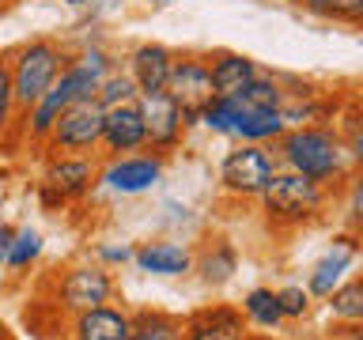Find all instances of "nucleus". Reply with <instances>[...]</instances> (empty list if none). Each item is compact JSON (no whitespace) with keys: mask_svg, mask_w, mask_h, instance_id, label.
Instances as JSON below:
<instances>
[{"mask_svg":"<svg viewBox=\"0 0 363 340\" xmlns=\"http://www.w3.org/2000/svg\"><path fill=\"white\" fill-rule=\"evenodd\" d=\"M242 110H280L284 106V79L277 76H254V79H246L242 87L231 95Z\"/></svg>","mask_w":363,"mask_h":340,"instance_id":"20","label":"nucleus"},{"mask_svg":"<svg viewBox=\"0 0 363 340\" xmlns=\"http://www.w3.org/2000/svg\"><path fill=\"white\" fill-rule=\"evenodd\" d=\"M242 340H269V336H261V333H246Z\"/></svg>","mask_w":363,"mask_h":340,"instance_id":"33","label":"nucleus"},{"mask_svg":"<svg viewBox=\"0 0 363 340\" xmlns=\"http://www.w3.org/2000/svg\"><path fill=\"white\" fill-rule=\"evenodd\" d=\"M68 64V53L61 42L53 38H34L23 42L16 53H8V76H11V98H16L19 121L45 91L53 87V79L61 76V68Z\"/></svg>","mask_w":363,"mask_h":340,"instance_id":"3","label":"nucleus"},{"mask_svg":"<svg viewBox=\"0 0 363 340\" xmlns=\"http://www.w3.org/2000/svg\"><path fill=\"white\" fill-rule=\"evenodd\" d=\"M208 72H212L216 95H235L246 79L257 76V61L246 53H216V57H208Z\"/></svg>","mask_w":363,"mask_h":340,"instance_id":"17","label":"nucleus"},{"mask_svg":"<svg viewBox=\"0 0 363 340\" xmlns=\"http://www.w3.org/2000/svg\"><path fill=\"white\" fill-rule=\"evenodd\" d=\"M65 4H72V8H84V4H91V0H65Z\"/></svg>","mask_w":363,"mask_h":340,"instance_id":"32","label":"nucleus"},{"mask_svg":"<svg viewBox=\"0 0 363 340\" xmlns=\"http://www.w3.org/2000/svg\"><path fill=\"white\" fill-rule=\"evenodd\" d=\"M238 110H242V106H238V102H235L231 95H212V98L201 106V118H197V121H204L212 132H223V136H231Z\"/></svg>","mask_w":363,"mask_h":340,"instance_id":"26","label":"nucleus"},{"mask_svg":"<svg viewBox=\"0 0 363 340\" xmlns=\"http://www.w3.org/2000/svg\"><path fill=\"white\" fill-rule=\"evenodd\" d=\"M246 336V317L235 306H204L182 322V340H242Z\"/></svg>","mask_w":363,"mask_h":340,"instance_id":"12","label":"nucleus"},{"mask_svg":"<svg viewBox=\"0 0 363 340\" xmlns=\"http://www.w3.org/2000/svg\"><path fill=\"white\" fill-rule=\"evenodd\" d=\"M129 257H133L129 246H121V249H102V261H129Z\"/></svg>","mask_w":363,"mask_h":340,"instance_id":"31","label":"nucleus"},{"mask_svg":"<svg viewBox=\"0 0 363 340\" xmlns=\"http://www.w3.org/2000/svg\"><path fill=\"white\" fill-rule=\"evenodd\" d=\"M38 254H42V234L34 231V227H19L16 234H11V246H8V265L4 268H11L16 276H23L34 261H38Z\"/></svg>","mask_w":363,"mask_h":340,"instance_id":"24","label":"nucleus"},{"mask_svg":"<svg viewBox=\"0 0 363 340\" xmlns=\"http://www.w3.org/2000/svg\"><path fill=\"white\" fill-rule=\"evenodd\" d=\"M356 234H340L333 238V246L325 249V257L318 261V265L311 268V276H306V295H318V299H325L329 291L337 288L340 280H345V272L356 265Z\"/></svg>","mask_w":363,"mask_h":340,"instance_id":"13","label":"nucleus"},{"mask_svg":"<svg viewBox=\"0 0 363 340\" xmlns=\"http://www.w3.org/2000/svg\"><path fill=\"white\" fill-rule=\"evenodd\" d=\"M99 166L91 155H53L42 174V204L45 208H61L65 200H79L95 186Z\"/></svg>","mask_w":363,"mask_h":340,"instance_id":"7","label":"nucleus"},{"mask_svg":"<svg viewBox=\"0 0 363 340\" xmlns=\"http://www.w3.org/2000/svg\"><path fill=\"white\" fill-rule=\"evenodd\" d=\"M235 268H238V254H235V246L227 242V238L208 242V246H204V254H201V261H197V272H201V280L208 283V288L227 283L235 276Z\"/></svg>","mask_w":363,"mask_h":340,"instance_id":"19","label":"nucleus"},{"mask_svg":"<svg viewBox=\"0 0 363 340\" xmlns=\"http://www.w3.org/2000/svg\"><path fill=\"white\" fill-rule=\"evenodd\" d=\"M19 121L16 98H11V76H8V57H0V144L11 132V125Z\"/></svg>","mask_w":363,"mask_h":340,"instance_id":"27","label":"nucleus"},{"mask_svg":"<svg viewBox=\"0 0 363 340\" xmlns=\"http://www.w3.org/2000/svg\"><path fill=\"white\" fill-rule=\"evenodd\" d=\"M170 61L174 53L159 42H144L129 53V76L140 95H159L167 87V76H170Z\"/></svg>","mask_w":363,"mask_h":340,"instance_id":"15","label":"nucleus"},{"mask_svg":"<svg viewBox=\"0 0 363 340\" xmlns=\"http://www.w3.org/2000/svg\"><path fill=\"white\" fill-rule=\"evenodd\" d=\"M163 178V155H118L99 170V181H106L113 193H144Z\"/></svg>","mask_w":363,"mask_h":340,"instance_id":"11","label":"nucleus"},{"mask_svg":"<svg viewBox=\"0 0 363 340\" xmlns=\"http://www.w3.org/2000/svg\"><path fill=\"white\" fill-rule=\"evenodd\" d=\"M277 155L269 152L265 144H242L235 147V152L223 155L220 163V186L223 193H231V197H257L261 189H265V181L277 174Z\"/></svg>","mask_w":363,"mask_h":340,"instance_id":"6","label":"nucleus"},{"mask_svg":"<svg viewBox=\"0 0 363 340\" xmlns=\"http://www.w3.org/2000/svg\"><path fill=\"white\" fill-rule=\"evenodd\" d=\"M99 147H102L110 159L129 155V152H140V147H144V118H140L136 98L102 110V140H99Z\"/></svg>","mask_w":363,"mask_h":340,"instance_id":"10","label":"nucleus"},{"mask_svg":"<svg viewBox=\"0 0 363 340\" xmlns=\"http://www.w3.org/2000/svg\"><path fill=\"white\" fill-rule=\"evenodd\" d=\"M133 314H125L121 306H91V310L72 314V340H129Z\"/></svg>","mask_w":363,"mask_h":340,"instance_id":"14","label":"nucleus"},{"mask_svg":"<svg viewBox=\"0 0 363 340\" xmlns=\"http://www.w3.org/2000/svg\"><path fill=\"white\" fill-rule=\"evenodd\" d=\"M133 257H136V265L144 272H152V276H186L189 265H193L189 249L178 246V242H147V246L136 249Z\"/></svg>","mask_w":363,"mask_h":340,"instance_id":"16","label":"nucleus"},{"mask_svg":"<svg viewBox=\"0 0 363 340\" xmlns=\"http://www.w3.org/2000/svg\"><path fill=\"white\" fill-rule=\"evenodd\" d=\"M277 306H280L284 317L299 322V317H306V310H311V295L303 288H284V291H277Z\"/></svg>","mask_w":363,"mask_h":340,"instance_id":"28","label":"nucleus"},{"mask_svg":"<svg viewBox=\"0 0 363 340\" xmlns=\"http://www.w3.org/2000/svg\"><path fill=\"white\" fill-rule=\"evenodd\" d=\"M113 299V280L102 265H79L68 268L61 280H57V306L68 314L91 310V306H102Z\"/></svg>","mask_w":363,"mask_h":340,"instance_id":"8","label":"nucleus"},{"mask_svg":"<svg viewBox=\"0 0 363 340\" xmlns=\"http://www.w3.org/2000/svg\"><path fill=\"white\" fill-rule=\"evenodd\" d=\"M277 163H284V170L311 178L314 186L333 189L340 181H352V155L345 152L337 129L329 125H295L284 129L277 136Z\"/></svg>","mask_w":363,"mask_h":340,"instance_id":"1","label":"nucleus"},{"mask_svg":"<svg viewBox=\"0 0 363 340\" xmlns=\"http://www.w3.org/2000/svg\"><path fill=\"white\" fill-rule=\"evenodd\" d=\"M242 317L250 325H257V329H265V333H272L280 322H284V314H280V306H277V291H269V288H254L246 295V302H242Z\"/></svg>","mask_w":363,"mask_h":340,"instance_id":"23","label":"nucleus"},{"mask_svg":"<svg viewBox=\"0 0 363 340\" xmlns=\"http://www.w3.org/2000/svg\"><path fill=\"white\" fill-rule=\"evenodd\" d=\"M136 106H140V118H144V147H152L155 155L174 152L182 136H186L182 110L174 106V98L167 91H159V95H140Z\"/></svg>","mask_w":363,"mask_h":340,"instance_id":"9","label":"nucleus"},{"mask_svg":"<svg viewBox=\"0 0 363 340\" xmlns=\"http://www.w3.org/2000/svg\"><path fill=\"white\" fill-rule=\"evenodd\" d=\"M163 91L174 98V106L182 110V125H186V129H189V125H197L201 106L216 95V91H212V72H208V57H201V53H174Z\"/></svg>","mask_w":363,"mask_h":340,"instance_id":"5","label":"nucleus"},{"mask_svg":"<svg viewBox=\"0 0 363 340\" xmlns=\"http://www.w3.org/2000/svg\"><path fill=\"white\" fill-rule=\"evenodd\" d=\"M11 234H16V227H0V272L8 265V246H11Z\"/></svg>","mask_w":363,"mask_h":340,"instance_id":"30","label":"nucleus"},{"mask_svg":"<svg viewBox=\"0 0 363 340\" xmlns=\"http://www.w3.org/2000/svg\"><path fill=\"white\" fill-rule=\"evenodd\" d=\"M102 140V106L95 98H79L72 106L61 110V118L53 121L45 147L53 155H91Z\"/></svg>","mask_w":363,"mask_h":340,"instance_id":"4","label":"nucleus"},{"mask_svg":"<svg viewBox=\"0 0 363 340\" xmlns=\"http://www.w3.org/2000/svg\"><path fill=\"white\" fill-rule=\"evenodd\" d=\"M129 340H182V317L167 310H140L133 314Z\"/></svg>","mask_w":363,"mask_h":340,"instance_id":"21","label":"nucleus"},{"mask_svg":"<svg viewBox=\"0 0 363 340\" xmlns=\"http://www.w3.org/2000/svg\"><path fill=\"white\" fill-rule=\"evenodd\" d=\"M0 340H11V336H8V329H4V325H0Z\"/></svg>","mask_w":363,"mask_h":340,"instance_id":"34","label":"nucleus"},{"mask_svg":"<svg viewBox=\"0 0 363 340\" xmlns=\"http://www.w3.org/2000/svg\"><path fill=\"white\" fill-rule=\"evenodd\" d=\"M257 200H261V212H265L269 227H277V231H295V227H306L322 215L325 200H329V189L314 186L311 178L295 174V170L277 166V174L265 181V189L257 193Z\"/></svg>","mask_w":363,"mask_h":340,"instance_id":"2","label":"nucleus"},{"mask_svg":"<svg viewBox=\"0 0 363 340\" xmlns=\"http://www.w3.org/2000/svg\"><path fill=\"white\" fill-rule=\"evenodd\" d=\"M325 299H329V314H333V317H340V322H348V325L363 322V280L359 276L340 280Z\"/></svg>","mask_w":363,"mask_h":340,"instance_id":"22","label":"nucleus"},{"mask_svg":"<svg viewBox=\"0 0 363 340\" xmlns=\"http://www.w3.org/2000/svg\"><path fill=\"white\" fill-rule=\"evenodd\" d=\"M325 19H337V23L356 27V23H363V0H329Z\"/></svg>","mask_w":363,"mask_h":340,"instance_id":"29","label":"nucleus"},{"mask_svg":"<svg viewBox=\"0 0 363 340\" xmlns=\"http://www.w3.org/2000/svg\"><path fill=\"white\" fill-rule=\"evenodd\" d=\"M288 129L280 118V110H238L235 118V129L231 136H238L242 144H269Z\"/></svg>","mask_w":363,"mask_h":340,"instance_id":"18","label":"nucleus"},{"mask_svg":"<svg viewBox=\"0 0 363 340\" xmlns=\"http://www.w3.org/2000/svg\"><path fill=\"white\" fill-rule=\"evenodd\" d=\"M133 98H140V91H136L129 72H106L99 79V87H95V102L102 110L118 106V102H133Z\"/></svg>","mask_w":363,"mask_h":340,"instance_id":"25","label":"nucleus"}]
</instances>
